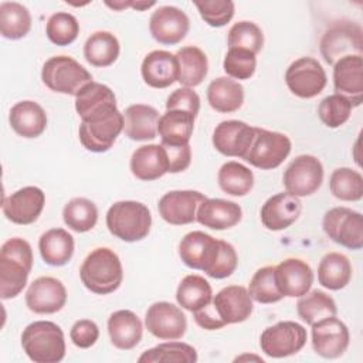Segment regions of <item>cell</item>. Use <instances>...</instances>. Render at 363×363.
Segmentation results:
<instances>
[{
  "label": "cell",
  "mask_w": 363,
  "mask_h": 363,
  "mask_svg": "<svg viewBox=\"0 0 363 363\" xmlns=\"http://www.w3.org/2000/svg\"><path fill=\"white\" fill-rule=\"evenodd\" d=\"M252 298L241 285H228L208 305L193 312L196 323L206 330H217L225 325L241 323L252 313Z\"/></svg>",
  "instance_id": "6da1fadb"
},
{
  "label": "cell",
  "mask_w": 363,
  "mask_h": 363,
  "mask_svg": "<svg viewBox=\"0 0 363 363\" xmlns=\"http://www.w3.org/2000/svg\"><path fill=\"white\" fill-rule=\"evenodd\" d=\"M31 245L18 237L7 240L0 250V296L11 299L27 285L33 268Z\"/></svg>",
  "instance_id": "7a4b0ae2"
},
{
  "label": "cell",
  "mask_w": 363,
  "mask_h": 363,
  "mask_svg": "<svg viewBox=\"0 0 363 363\" xmlns=\"http://www.w3.org/2000/svg\"><path fill=\"white\" fill-rule=\"evenodd\" d=\"M81 282L86 289L98 295L116 291L123 279V269L115 251L106 247L92 250L79 269Z\"/></svg>",
  "instance_id": "3957f363"
},
{
  "label": "cell",
  "mask_w": 363,
  "mask_h": 363,
  "mask_svg": "<svg viewBox=\"0 0 363 363\" xmlns=\"http://www.w3.org/2000/svg\"><path fill=\"white\" fill-rule=\"evenodd\" d=\"M21 346L30 360L35 363H58L65 356L62 329L50 320H35L21 333Z\"/></svg>",
  "instance_id": "277c9868"
},
{
  "label": "cell",
  "mask_w": 363,
  "mask_h": 363,
  "mask_svg": "<svg viewBox=\"0 0 363 363\" xmlns=\"http://www.w3.org/2000/svg\"><path fill=\"white\" fill-rule=\"evenodd\" d=\"M106 227L112 235L122 241H140L147 237L152 227L150 210L140 201H116L106 213Z\"/></svg>",
  "instance_id": "5b68a950"
},
{
  "label": "cell",
  "mask_w": 363,
  "mask_h": 363,
  "mask_svg": "<svg viewBox=\"0 0 363 363\" xmlns=\"http://www.w3.org/2000/svg\"><path fill=\"white\" fill-rule=\"evenodd\" d=\"M122 130L123 113L115 106L81 119L79 140L86 150L102 153L113 146Z\"/></svg>",
  "instance_id": "8992f818"
},
{
  "label": "cell",
  "mask_w": 363,
  "mask_h": 363,
  "mask_svg": "<svg viewBox=\"0 0 363 363\" xmlns=\"http://www.w3.org/2000/svg\"><path fill=\"white\" fill-rule=\"evenodd\" d=\"M41 79L51 91L75 96L82 86L92 82V75L74 58L55 55L44 62Z\"/></svg>",
  "instance_id": "52a82bcc"
},
{
  "label": "cell",
  "mask_w": 363,
  "mask_h": 363,
  "mask_svg": "<svg viewBox=\"0 0 363 363\" xmlns=\"http://www.w3.org/2000/svg\"><path fill=\"white\" fill-rule=\"evenodd\" d=\"M320 54L333 65L346 55H363V31L360 24L350 20L335 21L320 38Z\"/></svg>",
  "instance_id": "ba28073f"
},
{
  "label": "cell",
  "mask_w": 363,
  "mask_h": 363,
  "mask_svg": "<svg viewBox=\"0 0 363 363\" xmlns=\"http://www.w3.org/2000/svg\"><path fill=\"white\" fill-rule=\"evenodd\" d=\"M292 143L281 132L254 128V139L244 157L245 162L261 170L278 167L291 153Z\"/></svg>",
  "instance_id": "9c48e42d"
},
{
  "label": "cell",
  "mask_w": 363,
  "mask_h": 363,
  "mask_svg": "<svg viewBox=\"0 0 363 363\" xmlns=\"http://www.w3.org/2000/svg\"><path fill=\"white\" fill-rule=\"evenodd\" d=\"M306 329L294 320H282L264 329L259 337L261 350L274 359L288 357L301 352L306 343Z\"/></svg>",
  "instance_id": "30bf717a"
},
{
  "label": "cell",
  "mask_w": 363,
  "mask_h": 363,
  "mask_svg": "<svg viewBox=\"0 0 363 363\" xmlns=\"http://www.w3.org/2000/svg\"><path fill=\"white\" fill-rule=\"evenodd\" d=\"M322 227L333 242L349 250H362L363 217L359 211L347 207H333L325 213Z\"/></svg>",
  "instance_id": "8fae6325"
},
{
  "label": "cell",
  "mask_w": 363,
  "mask_h": 363,
  "mask_svg": "<svg viewBox=\"0 0 363 363\" xmlns=\"http://www.w3.org/2000/svg\"><path fill=\"white\" fill-rule=\"evenodd\" d=\"M285 82L294 95L302 99H309L325 89L328 77L318 60L312 57H301L288 67Z\"/></svg>",
  "instance_id": "7c38bea8"
},
{
  "label": "cell",
  "mask_w": 363,
  "mask_h": 363,
  "mask_svg": "<svg viewBox=\"0 0 363 363\" xmlns=\"http://www.w3.org/2000/svg\"><path fill=\"white\" fill-rule=\"evenodd\" d=\"M323 182V166L316 156L299 155L286 167L282 176L284 187L296 197L311 196Z\"/></svg>",
  "instance_id": "4fadbf2b"
},
{
  "label": "cell",
  "mask_w": 363,
  "mask_h": 363,
  "mask_svg": "<svg viewBox=\"0 0 363 363\" xmlns=\"http://www.w3.org/2000/svg\"><path fill=\"white\" fill-rule=\"evenodd\" d=\"M146 329L157 339H182L187 329V319L182 309L170 302L160 301L149 306L145 316Z\"/></svg>",
  "instance_id": "5bb4252c"
},
{
  "label": "cell",
  "mask_w": 363,
  "mask_h": 363,
  "mask_svg": "<svg viewBox=\"0 0 363 363\" xmlns=\"http://www.w3.org/2000/svg\"><path fill=\"white\" fill-rule=\"evenodd\" d=\"M220 247L221 240H216L203 231H191L182 238L179 255L189 268L201 269L208 274L216 264Z\"/></svg>",
  "instance_id": "9a60e30c"
},
{
  "label": "cell",
  "mask_w": 363,
  "mask_h": 363,
  "mask_svg": "<svg viewBox=\"0 0 363 363\" xmlns=\"http://www.w3.org/2000/svg\"><path fill=\"white\" fill-rule=\"evenodd\" d=\"M350 335L347 326L336 316L320 319L312 325V347L325 359L342 356L349 346Z\"/></svg>",
  "instance_id": "2e32d148"
},
{
  "label": "cell",
  "mask_w": 363,
  "mask_h": 363,
  "mask_svg": "<svg viewBox=\"0 0 363 363\" xmlns=\"http://www.w3.org/2000/svg\"><path fill=\"white\" fill-rule=\"evenodd\" d=\"M190 20L187 14L174 6H162L156 9L149 20L152 37L164 45L179 44L189 33Z\"/></svg>",
  "instance_id": "e0dca14e"
},
{
  "label": "cell",
  "mask_w": 363,
  "mask_h": 363,
  "mask_svg": "<svg viewBox=\"0 0 363 363\" xmlns=\"http://www.w3.org/2000/svg\"><path fill=\"white\" fill-rule=\"evenodd\" d=\"M207 197L197 190H173L162 196L157 208L160 217L172 225L196 221L197 208Z\"/></svg>",
  "instance_id": "ac0fdd59"
},
{
  "label": "cell",
  "mask_w": 363,
  "mask_h": 363,
  "mask_svg": "<svg viewBox=\"0 0 363 363\" xmlns=\"http://www.w3.org/2000/svg\"><path fill=\"white\" fill-rule=\"evenodd\" d=\"M67 302L64 284L54 277H40L34 279L26 292L27 308L40 315H50L61 311Z\"/></svg>",
  "instance_id": "d6986e66"
},
{
  "label": "cell",
  "mask_w": 363,
  "mask_h": 363,
  "mask_svg": "<svg viewBox=\"0 0 363 363\" xmlns=\"http://www.w3.org/2000/svg\"><path fill=\"white\" fill-rule=\"evenodd\" d=\"M45 204V194L40 187L27 186L3 200V214L18 225H28L37 221Z\"/></svg>",
  "instance_id": "ffe728a7"
},
{
  "label": "cell",
  "mask_w": 363,
  "mask_h": 363,
  "mask_svg": "<svg viewBox=\"0 0 363 363\" xmlns=\"http://www.w3.org/2000/svg\"><path fill=\"white\" fill-rule=\"evenodd\" d=\"M254 139V126L242 121H223L213 132V146L224 156L244 159Z\"/></svg>",
  "instance_id": "44dd1931"
},
{
  "label": "cell",
  "mask_w": 363,
  "mask_h": 363,
  "mask_svg": "<svg viewBox=\"0 0 363 363\" xmlns=\"http://www.w3.org/2000/svg\"><path fill=\"white\" fill-rule=\"evenodd\" d=\"M336 94L346 96L353 106L363 102V55H346L333 64Z\"/></svg>",
  "instance_id": "7402d4cb"
},
{
  "label": "cell",
  "mask_w": 363,
  "mask_h": 363,
  "mask_svg": "<svg viewBox=\"0 0 363 363\" xmlns=\"http://www.w3.org/2000/svg\"><path fill=\"white\" fill-rule=\"evenodd\" d=\"M275 282L282 296L299 298L309 292L313 284V271L299 258H286L275 267Z\"/></svg>",
  "instance_id": "603a6c76"
},
{
  "label": "cell",
  "mask_w": 363,
  "mask_h": 363,
  "mask_svg": "<svg viewBox=\"0 0 363 363\" xmlns=\"http://www.w3.org/2000/svg\"><path fill=\"white\" fill-rule=\"evenodd\" d=\"M302 211L299 197L282 191L269 197L261 207V223L271 231H281L292 225Z\"/></svg>",
  "instance_id": "cb8c5ba5"
},
{
  "label": "cell",
  "mask_w": 363,
  "mask_h": 363,
  "mask_svg": "<svg viewBox=\"0 0 363 363\" xmlns=\"http://www.w3.org/2000/svg\"><path fill=\"white\" fill-rule=\"evenodd\" d=\"M143 81L152 88H167L179 78V64L174 54L164 50L149 52L140 67Z\"/></svg>",
  "instance_id": "d4e9b609"
},
{
  "label": "cell",
  "mask_w": 363,
  "mask_h": 363,
  "mask_svg": "<svg viewBox=\"0 0 363 363\" xmlns=\"http://www.w3.org/2000/svg\"><path fill=\"white\" fill-rule=\"evenodd\" d=\"M130 172L143 182H152L169 173V159L164 147L155 143L138 147L130 157Z\"/></svg>",
  "instance_id": "484cf974"
},
{
  "label": "cell",
  "mask_w": 363,
  "mask_h": 363,
  "mask_svg": "<svg viewBox=\"0 0 363 363\" xmlns=\"http://www.w3.org/2000/svg\"><path fill=\"white\" fill-rule=\"evenodd\" d=\"M241 207L224 199H206L197 208L196 221L211 230H227L241 221Z\"/></svg>",
  "instance_id": "4316f807"
},
{
  "label": "cell",
  "mask_w": 363,
  "mask_h": 363,
  "mask_svg": "<svg viewBox=\"0 0 363 363\" xmlns=\"http://www.w3.org/2000/svg\"><path fill=\"white\" fill-rule=\"evenodd\" d=\"M108 333L115 347L130 350L139 345L143 335V326L136 313L129 309H121L109 316Z\"/></svg>",
  "instance_id": "83f0119b"
},
{
  "label": "cell",
  "mask_w": 363,
  "mask_h": 363,
  "mask_svg": "<svg viewBox=\"0 0 363 363\" xmlns=\"http://www.w3.org/2000/svg\"><path fill=\"white\" fill-rule=\"evenodd\" d=\"M9 122L13 130L27 139L38 138L47 128L45 111L34 101H20L11 109Z\"/></svg>",
  "instance_id": "f1b7e54d"
},
{
  "label": "cell",
  "mask_w": 363,
  "mask_h": 363,
  "mask_svg": "<svg viewBox=\"0 0 363 363\" xmlns=\"http://www.w3.org/2000/svg\"><path fill=\"white\" fill-rule=\"evenodd\" d=\"M159 112L145 104H135L123 112V132L132 140H150L157 135Z\"/></svg>",
  "instance_id": "f546056e"
},
{
  "label": "cell",
  "mask_w": 363,
  "mask_h": 363,
  "mask_svg": "<svg viewBox=\"0 0 363 363\" xmlns=\"http://www.w3.org/2000/svg\"><path fill=\"white\" fill-rule=\"evenodd\" d=\"M196 116L183 109L166 111L159 118L157 133L162 139V145L183 146L189 145L194 129Z\"/></svg>",
  "instance_id": "4dcf8cb0"
},
{
  "label": "cell",
  "mask_w": 363,
  "mask_h": 363,
  "mask_svg": "<svg viewBox=\"0 0 363 363\" xmlns=\"http://www.w3.org/2000/svg\"><path fill=\"white\" fill-rule=\"evenodd\" d=\"M74 237L64 228H51L43 233L38 240L41 258L51 267L68 264L74 255Z\"/></svg>",
  "instance_id": "1f68e13d"
},
{
  "label": "cell",
  "mask_w": 363,
  "mask_h": 363,
  "mask_svg": "<svg viewBox=\"0 0 363 363\" xmlns=\"http://www.w3.org/2000/svg\"><path fill=\"white\" fill-rule=\"evenodd\" d=\"M207 101L217 112H235L242 106L244 88L238 81L230 77H218L213 79L207 88Z\"/></svg>",
  "instance_id": "d6a6232c"
},
{
  "label": "cell",
  "mask_w": 363,
  "mask_h": 363,
  "mask_svg": "<svg viewBox=\"0 0 363 363\" xmlns=\"http://www.w3.org/2000/svg\"><path fill=\"white\" fill-rule=\"evenodd\" d=\"M174 55L179 64L177 82L186 88L200 85L208 72V61L204 51L194 45H186L182 47Z\"/></svg>",
  "instance_id": "836d02e7"
},
{
  "label": "cell",
  "mask_w": 363,
  "mask_h": 363,
  "mask_svg": "<svg viewBox=\"0 0 363 363\" xmlns=\"http://www.w3.org/2000/svg\"><path fill=\"white\" fill-rule=\"evenodd\" d=\"M116 106L113 91L101 82H89L75 95V109L81 119H85L96 112Z\"/></svg>",
  "instance_id": "e575fe53"
},
{
  "label": "cell",
  "mask_w": 363,
  "mask_h": 363,
  "mask_svg": "<svg viewBox=\"0 0 363 363\" xmlns=\"http://www.w3.org/2000/svg\"><path fill=\"white\" fill-rule=\"evenodd\" d=\"M352 279V264L345 254L328 252L318 265V281L330 291L343 289Z\"/></svg>",
  "instance_id": "d590c367"
},
{
  "label": "cell",
  "mask_w": 363,
  "mask_h": 363,
  "mask_svg": "<svg viewBox=\"0 0 363 363\" xmlns=\"http://www.w3.org/2000/svg\"><path fill=\"white\" fill-rule=\"evenodd\" d=\"M119 41L109 31H95L84 44V57L94 67H109L119 57Z\"/></svg>",
  "instance_id": "8d00e7d4"
},
{
  "label": "cell",
  "mask_w": 363,
  "mask_h": 363,
  "mask_svg": "<svg viewBox=\"0 0 363 363\" xmlns=\"http://www.w3.org/2000/svg\"><path fill=\"white\" fill-rule=\"evenodd\" d=\"M213 299V289L207 279H204L200 275L191 274L186 275L176 292V301L177 303L190 312H196L206 305H208Z\"/></svg>",
  "instance_id": "74e56055"
},
{
  "label": "cell",
  "mask_w": 363,
  "mask_h": 363,
  "mask_svg": "<svg viewBox=\"0 0 363 363\" xmlns=\"http://www.w3.org/2000/svg\"><path fill=\"white\" fill-rule=\"evenodd\" d=\"M31 28V16L26 6L17 1H3L0 4V33L4 38L20 40Z\"/></svg>",
  "instance_id": "f35d334b"
},
{
  "label": "cell",
  "mask_w": 363,
  "mask_h": 363,
  "mask_svg": "<svg viewBox=\"0 0 363 363\" xmlns=\"http://www.w3.org/2000/svg\"><path fill=\"white\" fill-rule=\"evenodd\" d=\"M296 311L299 318L311 326L320 319L336 316L337 313V308L333 298L319 289H313L299 296Z\"/></svg>",
  "instance_id": "ab89813d"
},
{
  "label": "cell",
  "mask_w": 363,
  "mask_h": 363,
  "mask_svg": "<svg viewBox=\"0 0 363 363\" xmlns=\"http://www.w3.org/2000/svg\"><path fill=\"white\" fill-rule=\"evenodd\" d=\"M218 186L220 189L230 196H245L254 187V174L252 172L238 163V162H227L218 170Z\"/></svg>",
  "instance_id": "60d3db41"
},
{
  "label": "cell",
  "mask_w": 363,
  "mask_h": 363,
  "mask_svg": "<svg viewBox=\"0 0 363 363\" xmlns=\"http://www.w3.org/2000/svg\"><path fill=\"white\" fill-rule=\"evenodd\" d=\"M62 220L72 231L86 233L92 230L98 221V208L94 201L85 197H75L64 206Z\"/></svg>",
  "instance_id": "b9f144b4"
},
{
  "label": "cell",
  "mask_w": 363,
  "mask_h": 363,
  "mask_svg": "<svg viewBox=\"0 0 363 363\" xmlns=\"http://www.w3.org/2000/svg\"><path fill=\"white\" fill-rule=\"evenodd\" d=\"M138 362L140 363H196L197 352L193 346L183 342L160 343L149 350H145Z\"/></svg>",
  "instance_id": "7bdbcfd3"
},
{
  "label": "cell",
  "mask_w": 363,
  "mask_h": 363,
  "mask_svg": "<svg viewBox=\"0 0 363 363\" xmlns=\"http://www.w3.org/2000/svg\"><path fill=\"white\" fill-rule=\"evenodd\" d=\"M330 193L343 201H359L363 197V177L357 170L339 167L329 179Z\"/></svg>",
  "instance_id": "ee69618b"
},
{
  "label": "cell",
  "mask_w": 363,
  "mask_h": 363,
  "mask_svg": "<svg viewBox=\"0 0 363 363\" xmlns=\"http://www.w3.org/2000/svg\"><path fill=\"white\" fill-rule=\"evenodd\" d=\"M248 294L252 301L258 303H274L284 298L275 282L274 265H267L257 269L250 281Z\"/></svg>",
  "instance_id": "f6af8a7d"
},
{
  "label": "cell",
  "mask_w": 363,
  "mask_h": 363,
  "mask_svg": "<svg viewBox=\"0 0 363 363\" xmlns=\"http://www.w3.org/2000/svg\"><path fill=\"white\" fill-rule=\"evenodd\" d=\"M45 34L55 45H69L79 34L78 20L65 11L54 13L47 21Z\"/></svg>",
  "instance_id": "bcb514c9"
},
{
  "label": "cell",
  "mask_w": 363,
  "mask_h": 363,
  "mask_svg": "<svg viewBox=\"0 0 363 363\" xmlns=\"http://www.w3.org/2000/svg\"><path fill=\"white\" fill-rule=\"evenodd\" d=\"M227 44L228 48H242L257 55L264 45V34L255 23L238 21L230 28Z\"/></svg>",
  "instance_id": "7dc6e473"
},
{
  "label": "cell",
  "mask_w": 363,
  "mask_h": 363,
  "mask_svg": "<svg viewBox=\"0 0 363 363\" xmlns=\"http://www.w3.org/2000/svg\"><path fill=\"white\" fill-rule=\"evenodd\" d=\"M352 108L353 105L346 96L340 94H332L320 101L318 106V115L328 128L335 129L349 121Z\"/></svg>",
  "instance_id": "c3c4849f"
},
{
  "label": "cell",
  "mask_w": 363,
  "mask_h": 363,
  "mask_svg": "<svg viewBox=\"0 0 363 363\" xmlns=\"http://www.w3.org/2000/svg\"><path fill=\"white\" fill-rule=\"evenodd\" d=\"M223 68L230 78L250 79L257 68V57L254 52L242 48H228Z\"/></svg>",
  "instance_id": "681fc988"
},
{
  "label": "cell",
  "mask_w": 363,
  "mask_h": 363,
  "mask_svg": "<svg viewBox=\"0 0 363 363\" xmlns=\"http://www.w3.org/2000/svg\"><path fill=\"white\" fill-rule=\"evenodd\" d=\"M201 18L211 27H223L234 16V3L231 0L194 1Z\"/></svg>",
  "instance_id": "f907efd6"
},
{
  "label": "cell",
  "mask_w": 363,
  "mask_h": 363,
  "mask_svg": "<svg viewBox=\"0 0 363 363\" xmlns=\"http://www.w3.org/2000/svg\"><path fill=\"white\" fill-rule=\"evenodd\" d=\"M237 264H238V255L235 252V248L230 242L221 240L218 257L216 259L214 267L211 268V271L207 275L211 278H216V279L227 278L235 271Z\"/></svg>",
  "instance_id": "816d5d0a"
},
{
  "label": "cell",
  "mask_w": 363,
  "mask_h": 363,
  "mask_svg": "<svg viewBox=\"0 0 363 363\" xmlns=\"http://www.w3.org/2000/svg\"><path fill=\"white\" fill-rule=\"evenodd\" d=\"M69 337L77 347L88 349L96 343L99 337V328L91 319H79L72 325Z\"/></svg>",
  "instance_id": "f5cc1de1"
},
{
  "label": "cell",
  "mask_w": 363,
  "mask_h": 363,
  "mask_svg": "<svg viewBox=\"0 0 363 363\" xmlns=\"http://www.w3.org/2000/svg\"><path fill=\"white\" fill-rule=\"evenodd\" d=\"M172 109H183V111H187V112L193 113L194 116H197V113L200 111V96L191 88L182 86V88L173 91L167 96L166 111H172Z\"/></svg>",
  "instance_id": "db71d44e"
},
{
  "label": "cell",
  "mask_w": 363,
  "mask_h": 363,
  "mask_svg": "<svg viewBox=\"0 0 363 363\" xmlns=\"http://www.w3.org/2000/svg\"><path fill=\"white\" fill-rule=\"evenodd\" d=\"M162 145V143H160ZM167 153L169 159V173L184 172L191 162V147L190 145L183 146H170L162 145Z\"/></svg>",
  "instance_id": "11a10c76"
},
{
  "label": "cell",
  "mask_w": 363,
  "mask_h": 363,
  "mask_svg": "<svg viewBox=\"0 0 363 363\" xmlns=\"http://www.w3.org/2000/svg\"><path fill=\"white\" fill-rule=\"evenodd\" d=\"M105 4L111 9H113V10H123V9L130 7L132 1L130 0H128V1H113V3L112 1H105Z\"/></svg>",
  "instance_id": "9f6ffc18"
},
{
  "label": "cell",
  "mask_w": 363,
  "mask_h": 363,
  "mask_svg": "<svg viewBox=\"0 0 363 363\" xmlns=\"http://www.w3.org/2000/svg\"><path fill=\"white\" fill-rule=\"evenodd\" d=\"M156 3L155 1H132L130 7L135 10H146L149 7H153Z\"/></svg>",
  "instance_id": "6f0895ef"
}]
</instances>
